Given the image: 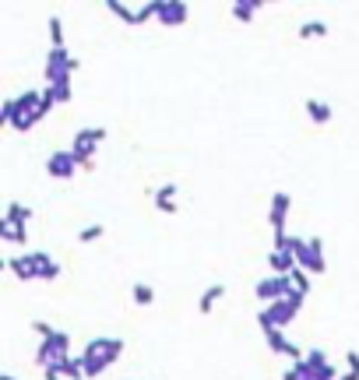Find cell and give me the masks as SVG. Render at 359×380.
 Instances as JSON below:
<instances>
[{
    "label": "cell",
    "instance_id": "cell-1",
    "mask_svg": "<svg viewBox=\"0 0 359 380\" xmlns=\"http://www.w3.org/2000/svg\"><path fill=\"white\" fill-rule=\"evenodd\" d=\"M303 303H306V296H296V292H289L285 299H278V303L264 306V310L257 313V324H261V331H282L285 324H292V320H296V313L303 310Z\"/></svg>",
    "mask_w": 359,
    "mask_h": 380
},
{
    "label": "cell",
    "instance_id": "cell-2",
    "mask_svg": "<svg viewBox=\"0 0 359 380\" xmlns=\"http://www.w3.org/2000/svg\"><path fill=\"white\" fill-rule=\"evenodd\" d=\"M74 71H78V60L67 53V46H64V50L50 46V53H46V67H43L46 85H71Z\"/></svg>",
    "mask_w": 359,
    "mask_h": 380
},
{
    "label": "cell",
    "instance_id": "cell-3",
    "mask_svg": "<svg viewBox=\"0 0 359 380\" xmlns=\"http://www.w3.org/2000/svg\"><path fill=\"white\" fill-rule=\"evenodd\" d=\"M106 134H110L106 127H81V131L74 134V145H71V155L78 159V166H81V169L96 162L92 155H96V148H99V145L106 141Z\"/></svg>",
    "mask_w": 359,
    "mask_h": 380
},
{
    "label": "cell",
    "instance_id": "cell-4",
    "mask_svg": "<svg viewBox=\"0 0 359 380\" xmlns=\"http://www.w3.org/2000/svg\"><path fill=\"white\" fill-rule=\"evenodd\" d=\"M74 359H78V366H81L85 380L103 376V373L110 369V359H106V338H92V341L85 345V352H78Z\"/></svg>",
    "mask_w": 359,
    "mask_h": 380
},
{
    "label": "cell",
    "instance_id": "cell-5",
    "mask_svg": "<svg viewBox=\"0 0 359 380\" xmlns=\"http://www.w3.org/2000/svg\"><path fill=\"white\" fill-rule=\"evenodd\" d=\"M64 359H71V334H67V331H57L53 338L39 341L36 362H39L43 369H50V366H57V362H64Z\"/></svg>",
    "mask_w": 359,
    "mask_h": 380
},
{
    "label": "cell",
    "instance_id": "cell-6",
    "mask_svg": "<svg viewBox=\"0 0 359 380\" xmlns=\"http://www.w3.org/2000/svg\"><path fill=\"white\" fill-rule=\"evenodd\" d=\"M296 261H299V268H303L306 275H324V271H327V261H324V240H320V236L303 240Z\"/></svg>",
    "mask_w": 359,
    "mask_h": 380
},
{
    "label": "cell",
    "instance_id": "cell-7",
    "mask_svg": "<svg viewBox=\"0 0 359 380\" xmlns=\"http://www.w3.org/2000/svg\"><path fill=\"white\" fill-rule=\"evenodd\" d=\"M289 292H292V278H289V275H268V278L254 282V296H257L264 306H271V303L285 299Z\"/></svg>",
    "mask_w": 359,
    "mask_h": 380
},
{
    "label": "cell",
    "instance_id": "cell-8",
    "mask_svg": "<svg viewBox=\"0 0 359 380\" xmlns=\"http://www.w3.org/2000/svg\"><path fill=\"white\" fill-rule=\"evenodd\" d=\"M78 169H81V166H78V159H74L71 152H50V155H46V173H50L53 180H71Z\"/></svg>",
    "mask_w": 359,
    "mask_h": 380
},
{
    "label": "cell",
    "instance_id": "cell-9",
    "mask_svg": "<svg viewBox=\"0 0 359 380\" xmlns=\"http://www.w3.org/2000/svg\"><path fill=\"white\" fill-rule=\"evenodd\" d=\"M155 18L169 29H176V25H183L187 18H190V4H183V0H159V11H155Z\"/></svg>",
    "mask_w": 359,
    "mask_h": 380
},
{
    "label": "cell",
    "instance_id": "cell-10",
    "mask_svg": "<svg viewBox=\"0 0 359 380\" xmlns=\"http://www.w3.org/2000/svg\"><path fill=\"white\" fill-rule=\"evenodd\" d=\"M289 208H292V197H289L285 190H275V194H271V208H268V222H271L275 236H282V232H285V218H289Z\"/></svg>",
    "mask_w": 359,
    "mask_h": 380
},
{
    "label": "cell",
    "instance_id": "cell-11",
    "mask_svg": "<svg viewBox=\"0 0 359 380\" xmlns=\"http://www.w3.org/2000/svg\"><path fill=\"white\" fill-rule=\"evenodd\" d=\"M264 341H268V348H271L275 355H289L292 362L306 359V352H303L296 341H289V338H285V331H264Z\"/></svg>",
    "mask_w": 359,
    "mask_h": 380
},
{
    "label": "cell",
    "instance_id": "cell-12",
    "mask_svg": "<svg viewBox=\"0 0 359 380\" xmlns=\"http://www.w3.org/2000/svg\"><path fill=\"white\" fill-rule=\"evenodd\" d=\"M4 268H8L18 282H32V278H39V264H36V257H32V254L8 257V261H4Z\"/></svg>",
    "mask_w": 359,
    "mask_h": 380
},
{
    "label": "cell",
    "instance_id": "cell-13",
    "mask_svg": "<svg viewBox=\"0 0 359 380\" xmlns=\"http://www.w3.org/2000/svg\"><path fill=\"white\" fill-rule=\"evenodd\" d=\"M176 183H162L155 194H152V201H155V208L162 211V215H176Z\"/></svg>",
    "mask_w": 359,
    "mask_h": 380
},
{
    "label": "cell",
    "instance_id": "cell-14",
    "mask_svg": "<svg viewBox=\"0 0 359 380\" xmlns=\"http://www.w3.org/2000/svg\"><path fill=\"white\" fill-rule=\"evenodd\" d=\"M0 218H8L11 225H22V229H29V222L36 218V211L29 208V204H22V201H11L8 208H4V215Z\"/></svg>",
    "mask_w": 359,
    "mask_h": 380
},
{
    "label": "cell",
    "instance_id": "cell-15",
    "mask_svg": "<svg viewBox=\"0 0 359 380\" xmlns=\"http://www.w3.org/2000/svg\"><path fill=\"white\" fill-rule=\"evenodd\" d=\"M303 110H306V117H310L317 127H327V124H331V117H334V110H331L324 99H306V103H303Z\"/></svg>",
    "mask_w": 359,
    "mask_h": 380
},
{
    "label": "cell",
    "instance_id": "cell-16",
    "mask_svg": "<svg viewBox=\"0 0 359 380\" xmlns=\"http://www.w3.org/2000/svg\"><path fill=\"white\" fill-rule=\"evenodd\" d=\"M268 268H271V275H292V271L299 268V261H296V254H278V250H271V254H268Z\"/></svg>",
    "mask_w": 359,
    "mask_h": 380
},
{
    "label": "cell",
    "instance_id": "cell-17",
    "mask_svg": "<svg viewBox=\"0 0 359 380\" xmlns=\"http://www.w3.org/2000/svg\"><path fill=\"white\" fill-rule=\"evenodd\" d=\"M32 257H36V264H39V278H43V282H57V278H60L64 268H60L46 250H32Z\"/></svg>",
    "mask_w": 359,
    "mask_h": 380
},
{
    "label": "cell",
    "instance_id": "cell-18",
    "mask_svg": "<svg viewBox=\"0 0 359 380\" xmlns=\"http://www.w3.org/2000/svg\"><path fill=\"white\" fill-rule=\"evenodd\" d=\"M106 11H110V15H117L124 25H141V15H138V8L124 4V0H106Z\"/></svg>",
    "mask_w": 359,
    "mask_h": 380
},
{
    "label": "cell",
    "instance_id": "cell-19",
    "mask_svg": "<svg viewBox=\"0 0 359 380\" xmlns=\"http://www.w3.org/2000/svg\"><path fill=\"white\" fill-rule=\"evenodd\" d=\"M222 296H226V285H222V282L208 285V289L201 292V299H197V313H201V317H208V313L215 310V303H218Z\"/></svg>",
    "mask_w": 359,
    "mask_h": 380
},
{
    "label": "cell",
    "instance_id": "cell-20",
    "mask_svg": "<svg viewBox=\"0 0 359 380\" xmlns=\"http://www.w3.org/2000/svg\"><path fill=\"white\" fill-rule=\"evenodd\" d=\"M261 8H264V4H261V0H236V4H233L229 11H233V18H236V22H243V25H250V22H254V15H257Z\"/></svg>",
    "mask_w": 359,
    "mask_h": 380
},
{
    "label": "cell",
    "instance_id": "cell-21",
    "mask_svg": "<svg viewBox=\"0 0 359 380\" xmlns=\"http://www.w3.org/2000/svg\"><path fill=\"white\" fill-rule=\"evenodd\" d=\"M0 240H4V243H15V247H22V243H29V229L11 225L8 218H0Z\"/></svg>",
    "mask_w": 359,
    "mask_h": 380
},
{
    "label": "cell",
    "instance_id": "cell-22",
    "mask_svg": "<svg viewBox=\"0 0 359 380\" xmlns=\"http://www.w3.org/2000/svg\"><path fill=\"white\" fill-rule=\"evenodd\" d=\"M299 247H303V236L282 232V236H275V247L271 250H278V254H299Z\"/></svg>",
    "mask_w": 359,
    "mask_h": 380
},
{
    "label": "cell",
    "instance_id": "cell-23",
    "mask_svg": "<svg viewBox=\"0 0 359 380\" xmlns=\"http://www.w3.org/2000/svg\"><path fill=\"white\" fill-rule=\"evenodd\" d=\"M131 299H134L138 306H152V303H155V289L145 285V282H138V285L131 289Z\"/></svg>",
    "mask_w": 359,
    "mask_h": 380
},
{
    "label": "cell",
    "instance_id": "cell-24",
    "mask_svg": "<svg viewBox=\"0 0 359 380\" xmlns=\"http://www.w3.org/2000/svg\"><path fill=\"white\" fill-rule=\"evenodd\" d=\"M324 36H327L324 22H303L299 25V39H324Z\"/></svg>",
    "mask_w": 359,
    "mask_h": 380
},
{
    "label": "cell",
    "instance_id": "cell-25",
    "mask_svg": "<svg viewBox=\"0 0 359 380\" xmlns=\"http://www.w3.org/2000/svg\"><path fill=\"white\" fill-rule=\"evenodd\" d=\"M289 278H292V292H296V296H310V275H306L303 268H296Z\"/></svg>",
    "mask_w": 359,
    "mask_h": 380
},
{
    "label": "cell",
    "instance_id": "cell-26",
    "mask_svg": "<svg viewBox=\"0 0 359 380\" xmlns=\"http://www.w3.org/2000/svg\"><path fill=\"white\" fill-rule=\"evenodd\" d=\"M306 366L317 369V373H324V369L331 366V362H327V352H324V348H310V352H306Z\"/></svg>",
    "mask_w": 359,
    "mask_h": 380
},
{
    "label": "cell",
    "instance_id": "cell-27",
    "mask_svg": "<svg viewBox=\"0 0 359 380\" xmlns=\"http://www.w3.org/2000/svg\"><path fill=\"white\" fill-rule=\"evenodd\" d=\"M99 236H106V225H103V222H92V225H85V229L78 232V243H96Z\"/></svg>",
    "mask_w": 359,
    "mask_h": 380
},
{
    "label": "cell",
    "instance_id": "cell-28",
    "mask_svg": "<svg viewBox=\"0 0 359 380\" xmlns=\"http://www.w3.org/2000/svg\"><path fill=\"white\" fill-rule=\"evenodd\" d=\"M50 43H53L57 50H64V46H67V43H64V22H60L57 15L50 18Z\"/></svg>",
    "mask_w": 359,
    "mask_h": 380
},
{
    "label": "cell",
    "instance_id": "cell-29",
    "mask_svg": "<svg viewBox=\"0 0 359 380\" xmlns=\"http://www.w3.org/2000/svg\"><path fill=\"white\" fill-rule=\"evenodd\" d=\"M303 362H306V359H303ZM338 376H341V373H338L334 366H327L324 373H317V369H310V366H306V373H303V380H338Z\"/></svg>",
    "mask_w": 359,
    "mask_h": 380
},
{
    "label": "cell",
    "instance_id": "cell-30",
    "mask_svg": "<svg viewBox=\"0 0 359 380\" xmlns=\"http://www.w3.org/2000/svg\"><path fill=\"white\" fill-rule=\"evenodd\" d=\"M120 352H124V338H106V359H110V366L120 359Z\"/></svg>",
    "mask_w": 359,
    "mask_h": 380
},
{
    "label": "cell",
    "instance_id": "cell-31",
    "mask_svg": "<svg viewBox=\"0 0 359 380\" xmlns=\"http://www.w3.org/2000/svg\"><path fill=\"white\" fill-rule=\"evenodd\" d=\"M50 92H53V99L57 103H71V96H74V89L71 85H46Z\"/></svg>",
    "mask_w": 359,
    "mask_h": 380
},
{
    "label": "cell",
    "instance_id": "cell-32",
    "mask_svg": "<svg viewBox=\"0 0 359 380\" xmlns=\"http://www.w3.org/2000/svg\"><path fill=\"white\" fill-rule=\"evenodd\" d=\"M32 331H36V334H39V338H43V341H46V338H53V334H57V327H53V324H46V320H32Z\"/></svg>",
    "mask_w": 359,
    "mask_h": 380
},
{
    "label": "cell",
    "instance_id": "cell-33",
    "mask_svg": "<svg viewBox=\"0 0 359 380\" xmlns=\"http://www.w3.org/2000/svg\"><path fill=\"white\" fill-rule=\"evenodd\" d=\"M303 373H306V362L299 359V362H292V366L282 373V380H303Z\"/></svg>",
    "mask_w": 359,
    "mask_h": 380
},
{
    "label": "cell",
    "instance_id": "cell-34",
    "mask_svg": "<svg viewBox=\"0 0 359 380\" xmlns=\"http://www.w3.org/2000/svg\"><path fill=\"white\" fill-rule=\"evenodd\" d=\"M15 113H18V110H15V99H4V106H0V120L11 127V124H15Z\"/></svg>",
    "mask_w": 359,
    "mask_h": 380
},
{
    "label": "cell",
    "instance_id": "cell-35",
    "mask_svg": "<svg viewBox=\"0 0 359 380\" xmlns=\"http://www.w3.org/2000/svg\"><path fill=\"white\" fill-rule=\"evenodd\" d=\"M345 369H348V373H359V352H355V348L345 352Z\"/></svg>",
    "mask_w": 359,
    "mask_h": 380
},
{
    "label": "cell",
    "instance_id": "cell-36",
    "mask_svg": "<svg viewBox=\"0 0 359 380\" xmlns=\"http://www.w3.org/2000/svg\"><path fill=\"white\" fill-rule=\"evenodd\" d=\"M43 376H46V380H67V376H64V373H60L57 366H50V369H43Z\"/></svg>",
    "mask_w": 359,
    "mask_h": 380
},
{
    "label": "cell",
    "instance_id": "cell-37",
    "mask_svg": "<svg viewBox=\"0 0 359 380\" xmlns=\"http://www.w3.org/2000/svg\"><path fill=\"white\" fill-rule=\"evenodd\" d=\"M338 380H359V373H348V369H345V373H341Z\"/></svg>",
    "mask_w": 359,
    "mask_h": 380
},
{
    "label": "cell",
    "instance_id": "cell-38",
    "mask_svg": "<svg viewBox=\"0 0 359 380\" xmlns=\"http://www.w3.org/2000/svg\"><path fill=\"white\" fill-rule=\"evenodd\" d=\"M0 380H18V376H15V373H4V376H0Z\"/></svg>",
    "mask_w": 359,
    "mask_h": 380
}]
</instances>
